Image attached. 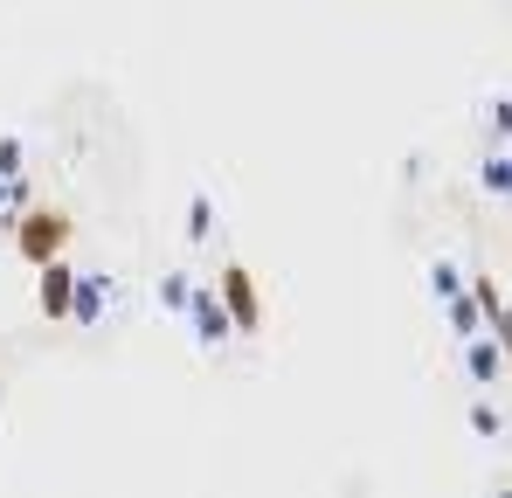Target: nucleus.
I'll list each match as a JSON object with an SVG mask.
<instances>
[{
    "label": "nucleus",
    "mask_w": 512,
    "mask_h": 498,
    "mask_svg": "<svg viewBox=\"0 0 512 498\" xmlns=\"http://www.w3.org/2000/svg\"><path fill=\"white\" fill-rule=\"evenodd\" d=\"M7 229H14V256H21L28 270H42L49 256H63V249H70V236H77L70 208H42V201H28Z\"/></svg>",
    "instance_id": "nucleus-1"
},
{
    "label": "nucleus",
    "mask_w": 512,
    "mask_h": 498,
    "mask_svg": "<svg viewBox=\"0 0 512 498\" xmlns=\"http://www.w3.org/2000/svg\"><path fill=\"white\" fill-rule=\"evenodd\" d=\"M215 291H222V305H229L236 332H256V326H263V291H256V277L243 270V263H229V270L215 277Z\"/></svg>",
    "instance_id": "nucleus-2"
},
{
    "label": "nucleus",
    "mask_w": 512,
    "mask_h": 498,
    "mask_svg": "<svg viewBox=\"0 0 512 498\" xmlns=\"http://www.w3.org/2000/svg\"><path fill=\"white\" fill-rule=\"evenodd\" d=\"M187 326H194V346H222L236 319H229V305H222V291L215 284H194V298H187Z\"/></svg>",
    "instance_id": "nucleus-3"
},
{
    "label": "nucleus",
    "mask_w": 512,
    "mask_h": 498,
    "mask_svg": "<svg viewBox=\"0 0 512 498\" xmlns=\"http://www.w3.org/2000/svg\"><path fill=\"white\" fill-rule=\"evenodd\" d=\"M70 305H77V270H70L63 256H49V263L35 270V312H42V319H70Z\"/></svg>",
    "instance_id": "nucleus-4"
},
{
    "label": "nucleus",
    "mask_w": 512,
    "mask_h": 498,
    "mask_svg": "<svg viewBox=\"0 0 512 498\" xmlns=\"http://www.w3.org/2000/svg\"><path fill=\"white\" fill-rule=\"evenodd\" d=\"M512 367V353L499 346V339H485V332H471L464 339V374L478 381V388H499V374Z\"/></svg>",
    "instance_id": "nucleus-5"
},
{
    "label": "nucleus",
    "mask_w": 512,
    "mask_h": 498,
    "mask_svg": "<svg viewBox=\"0 0 512 498\" xmlns=\"http://www.w3.org/2000/svg\"><path fill=\"white\" fill-rule=\"evenodd\" d=\"M104 305H111V284L77 270V305H70V319H77V326H97V319H104Z\"/></svg>",
    "instance_id": "nucleus-6"
},
{
    "label": "nucleus",
    "mask_w": 512,
    "mask_h": 498,
    "mask_svg": "<svg viewBox=\"0 0 512 498\" xmlns=\"http://www.w3.org/2000/svg\"><path fill=\"white\" fill-rule=\"evenodd\" d=\"M443 319H450V332H457V339H471V332H485V312H478V298H471V284H464L457 298H443Z\"/></svg>",
    "instance_id": "nucleus-7"
},
{
    "label": "nucleus",
    "mask_w": 512,
    "mask_h": 498,
    "mask_svg": "<svg viewBox=\"0 0 512 498\" xmlns=\"http://www.w3.org/2000/svg\"><path fill=\"white\" fill-rule=\"evenodd\" d=\"M187 298H194V277H187V270H167V277H160V305L187 319Z\"/></svg>",
    "instance_id": "nucleus-8"
},
{
    "label": "nucleus",
    "mask_w": 512,
    "mask_h": 498,
    "mask_svg": "<svg viewBox=\"0 0 512 498\" xmlns=\"http://www.w3.org/2000/svg\"><path fill=\"white\" fill-rule=\"evenodd\" d=\"M208 236H215V201L194 194V201H187V243H208Z\"/></svg>",
    "instance_id": "nucleus-9"
},
{
    "label": "nucleus",
    "mask_w": 512,
    "mask_h": 498,
    "mask_svg": "<svg viewBox=\"0 0 512 498\" xmlns=\"http://www.w3.org/2000/svg\"><path fill=\"white\" fill-rule=\"evenodd\" d=\"M478 187L485 194H512V153H492V160L478 166Z\"/></svg>",
    "instance_id": "nucleus-10"
},
{
    "label": "nucleus",
    "mask_w": 512,
    "mask_h": 498,
    "mask_svg": "<svg viewBox=\"0 0 512 498\" xmlns=\"http://www.w3.org/2000/svg\"><path fill=\"white\" fill-rule=\"evenodd\" d=\"M464 284H471V277H464L457 263H429V291H436V305H443V298H457Z\"/></svg>",
    "instance_id": "nucleus-11"
},
{
    "label": "nucleus",
    "mask_w": 512,
    "mask_h": 498,
    "mask_svg": "<svg viewBox=\"0 0 512 498\" xmlns=\"http://www.w3.org/2000/svg\"><path fill=\"white\" fill-rule=\"evenodd\" d=\"M471 429L478 436H506V415L492 409V402H471Z\"/></svg>",
    "instance_id": "nucleus-12"
},
{
    "label": "nucleus",
    "mask_w": 512,
    "mask_h": 498,
    "mask_svg": "<svg viewBox=\"0 0 512 498\" xmlns=\"http://www.w3.org/2000/svg\"><path fill=\"white\" fill-rule=\"evenodd\" d=\"M0 173H28V146L14 132H0Z\"/></svg>",
    "instance_id": "nucleus-13"
},
{
    "label": "nucleus",
    "mask_w": 512,
    "mask_h": 498,
    "mask_svg": "<svg viewBox=\"0 0 512 498\" xmlns=\"http://www.w3.org/2000/svg\"><path fill=\"white\" fill-rule=\"evenodd\" d=\"M485 332H492V339H499V346L512 353V305H499V312H485Z\"/></svg>",
    "instance_id": "nucleus-14"
},
{
    "label": "nucleus",
    "mask_w": 512,
    "mask_h": 498,
    "mask_svg": "<svg viewBox=\"0 0 512 498\" xmlns=\"http://www.w3.org/2000/svg\"><path fill=\"white\" fill-rule=\"evenodd\" d=\"M485 118H492V132H499V139H512V97H492V104H485Z\"/></svg>",
    "instance_id": "nucleus-15"
}]
</instances>
